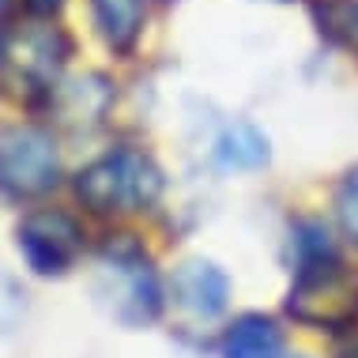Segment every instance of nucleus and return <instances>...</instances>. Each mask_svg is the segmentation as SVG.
Returning <instances> with one entry per match:
<instances>
[{
  "mask_svg": "<svg viewBox=\"0 0 358 358\" xmlns=\"http://www.w3.org/2000/svg\"><path fill=\"white\" fill-rule=\"evenodd\" d=\"M4 4H8V0H0V8H4Z\"/></svg>",
  "mask_w": 358,
  "mask_h": 358,
  "instance_id": "obj_17",
  "label": "nucleus"
},
{
  "mask_svg": "<svg viewBox=\"0 0 358 358\" xmlns=\"http://www.w3.org/2000/svg\"><path fill=\"white\" fill-rule=\"evenodd\" d=\"M170 298L178 309H185L192 317H219L230 302V279L215 260L192 257L185 264L173 268L170 275Z\"/></svg>",
  "mask_w": 358,
  "mask_h": 358,
  "instance_id": "obj_8",
  "label": "nucleus"
},
{
  "mask_svg": "<svg viewBox=\"0 0 358 358\" xmlns=\"http://www.w3.org/2000/svg\"><path fill=\"white\" fill-rule=\"evenodd\" d=\"M27 4V15H34V19H53V12L64 4V0H23Z\"/></svg>",
  "mask_w": 358,
  "mask_h": 358,
  "instance_id": "obj_14",
  "label": "nucleus"
},
{
  "mask_svg": "<svg viewBox=\"0 0 358 358\" xmlns=\"http://www.w3.org/2000/svg\"><path fill=\"white\" fill-rule=\"evenodd\" d=\"M336 215H340L343 234L358 245V166L340 181V192H336Z\"/></svg>",
  "mask_w": 358,
  "mask_h": 358,
  "instance_id": "obj_13",
  "label": "nucleus"
},
{
  "mask_svg": "<svg viewBox=\"0 0 358 358\" xmlns=\"http://www.w3.org/2000/svg\"><path fill=\"white\" fill-rule=\"evenodd\" d=\"M309 15L328 45L358 57V0H313Z\"/></svg>",
  "mask_w": 358,
  "mask_h": 358,
  "instance_id": "obj_12",
  "label": "nucleus"
},
{
  "mask_svg": "<svg viewBox=\"0 0 358 358\" xmlns=\"http://www.w3.org/2000/svg\"><path fill=\"white\" fill-rule=\"evenodd\" d=\"M72 57V38L53 19L27 15L12 34H4V61L0 76L8 87H15L23 102H50L53 87L61 83V72Z\"/></svg>",
  "mask_w": 358,
  "mask_h": 358,
  "instance_id": "obj_1",
  "label": "nucleus"
},
{
  "mask_svg": "<svg viewBox=\"0 0 358 358\" xmlns=\"http://www.w3.org/2000/svg\"><path fill=\"white\" fill-rule=\"evenodd\" d=\"M76 196L83 208L113 215V211H143L162 196V170L151 155L136 148H113L76 178Z\"/></svg>",
  "mask_w": 358,
  "mask_h": 358,
  "instance_id": "obj_2",
  "label": "nucleus"
},
{
  "mask_svg": "<svg viewBox=\"0 0 358 358\" xmlns=\"http://www.w3.org/2000/svg\"><path fill=\"white\" fill-rule=\"evenodd\" d=\"M287 313L309 328H347L358 321V272L340 257L294 268Z\"/></svg>",
  "mask_w": 358,
  "mask_h": 358,
  "instance_id": "obj_3",
  "label": "nucleus"
},
{
  "mask_svg": "<svg viewBox=\"0 0 358 358\" xmlns=\"http://www.w3.org/2000/svg\"><path fill=\"white\" fill-rule=\"evenodd\" d=\"M343 358H358V347H355V351H347V355H343Z\"/></svg>",
  "mask_w": 358,
  "mask_h": 358,
  "instance_id": "obj_16",
  "label": "nucleus"
},
{
  "mask_svg": "<svg viewBox=\"0 0 358 358\" xmlns=\"http://www.w3.org/2000/svg\"><path fill=\"white\" fill-rule=\"evenodd\" d=\"M94 31L117 57H129L140 45L148 23V0H87Z\"/></svg>",
  "mask_w": 358,
  "mask_h": 358,
  "instance_id": "obj_9",
  "label": "nucleus"
},
{
  "mask_svg": "<svg viewBox=\"0 0 358 358\" xmlns=\"http://www.w3.org/2000/svg\"><path fill=\"white\" fill-rule=\"evenodd\" d=\"M0 61H4V34H0Z\"/></svg>",
  "mask_w": 358,
  "mask_h": 358,
  "instance_id": "obj_15",
  "label": "nucleus"
},
{
  "mask_svg": "<svg viewBox=\"0 0 358 358\" xmlns=\"http://www.w3.org/2000/svg\"><path fill=\"white\" fill-rule=\"evenodd\" d=\"M15 245L34 275H64L83 253V230L69 211L38 208L19 219Z\"/></svg>",
  "mask_w": 358,
  "mask_h": 358,
  "instance_id": "obj_5",
  "label": "nucleus"
},
{
  "mask_svg": "<svg viewBox=\"0 0 358 358\" xmlns=\"http://www.w3.org/2000/svg\"><path fill=\"white\" fill-rule=\"evenodd\" d=\"M50 113L69 132H91L106 121L113 106V83L102 72H83L72 80H61L50 94Z\"/></svg>",
  "mask_w": 358,
  "mask_h": 358,
  "instance_id": "obj_7",
  "label": "nucleus"
},
{
  "mask_svg": "<svg viewBox=\"0 0 358 358\" xmlns=\"http://www.w3.org/2000/svg\"><path fill=\"white\" fill-rule=\"evenodd\" d=\"M219 358H283V332L264 313H241L222 332Z\"/></svg>",
  "mask_w": 358,
  "mask_h": 358,
  "instance_id": "obj_10",
  "label": "nucleus"
},
{
  "mask_svg": "<svg viewBox=\"0 0 358 358\" xmlns=\"http://www.w3.org/2000/svg\"><path fill=\"white\" fill-rule=\"evenodd\" d=\"M102 264L124 283L121 298H117V313L124 321H132V324L155 321L162 309V287L151 268V257L140 249V241L132 234H117L113 241H106Z\"/></svg>",
  "mask_w": 358,
  "mask_h": 358,
  "instance_id": "obj_6",
  "label": "nucleus"
},
{
  "mask_svg": "<svg viewBox=\"0 0 358 358\" xmlns=\"http://www.w3.org/2000/svg\"><path fill=\"white\" fill-rule=\"evenodd\" d=\"M61 155L42 124H4L0 129V189L15 200H34L57 189Z\"/></svg>",
  "mask_w": 358,
  "mask_h": 358,
  "instance_id": "obj_4",
  "label": "nucleus"
},
{
  "mask_svg": "<svg viewBox=\"0 0 358 358\" xmlns=\"http://www.w3.org/2000/svg\"><path fill=\"white\" fill-rule=\"evenodd\" d=\"M215 162L222 170H260L268 162V140L257 124L238 121L215 140Z\"/></svg>",
  "mask_w": 358,
  "mask_h": 358,
  "instance_id": "obj_11",
  "label": "nucleus"
}]
</instances>
